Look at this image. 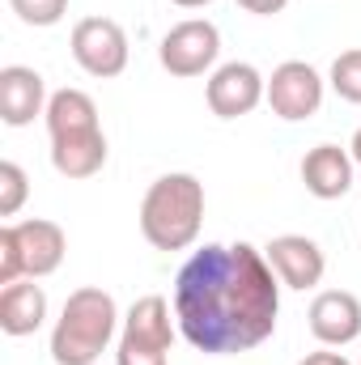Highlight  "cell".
Here are the masks:
<instances>
[{"label":"cell","mask_w":361,"mask_h":365,"mask_svg":"<svg viewBox=\"0 0 361 365\" xmlns=\"http://www.w3.org/2000/svg\"><path fill=\"white\" fill-rule=\"evenodd\" d=\"M64 251H68V238L47 217L4 225L0 230V284H13L21 276H30V280L51 276L64 264Z\"/></svg>","instance_id":"obj_5"},{"label":"cell","mask_w":361,"mask_h":365,"mask_svg":"<svg viewBox=\"0 0 361 365\" xmlns=\"http://www.w3.org/2000/svg\"><path fill=\"white\" fill-rule=\"evenodd\" d=\"M221 56V30L204 17H187L179 26L166 30L158 60L171 77H204Z\"/></svg>","instance_id":"obj_7"},{"label":"cell","mask_w":361,"mask_h":365,"mask_svg":"<svg viewBox=\"0 0 361 365\" xmlns=\"http://www.w3.org/2000/svg\"><path fill=\"white\" fill-rule=\"evenodd\" d=\"M43 119H47V136H51L56 175L93 179L106 166V136L98 123V106L86 90H56Z\"/></svg>","instance_id":"obj_2"},{"label":"cell","mask_w":361,"mask_h":365,"mask_svg":"<svg viewBox=\"0 0 361 365\" xmlns=\"http://www.w3.org/2000/svg\"><path fill=\"white\" fill-rule=\"evenodd\" d=\"M47 319V293L30 276L0 289V331L4 336H34Z\"/></svg>","instance_id":"obj_15"},{"label":"cell","mask_w":361,"mask_h":365,"mask_svg":"<svg viewBox=\"0 0 361 365\" xmlns=\"http://www.w3.org/2000/svg\"><path fill=\"white\" fill-rule=\"evenodd\" d=\"M119 331V306L106 289H73L56 327H51V361L56 365H93Z\"/></svg>","instance_id":"obj_4"},{"label":"cell","mask_w":361,"mask_h":365,"mask_svg":"<svg viewBox=\"0 0 361 365\" xmlns=\"http://www.w3.org/2000/svg\"><path fill=\"white\" fill-rule=\"evenodd\" d=\"M264 102L272 106V115L285 119V123H302V119L319 115V106H323V77H319V68H310L306 60L276 64L268 77V98Z\"/></svg>","instance_id":"obj_8"},{"label":"cell","mask_w":361,"mask_h":365,"mask_svg":"<svg viewBox=\"0 0 361 365\" xmlns=\"http://www.w3.org/2000/svg\"><path fill=\"white\" fill-rule=\"evenodd\" d=\"M298 365H353L349 357H340V353H306Z\"/></svg>","instance_id":"obj_20"},{"label":"cell","mask_w":361,"mask_h":365,"mask_svg":"<svg viewBox=\"0 0 361 365\" xmlns=\"http://www.w3.org/2000/svg\"><path fill=\"white\" fill-rule=\"evenodd\" d=\"M30 195V182H26V170L17 162H0V217H17L21 204Z\"/></svg>","instance_id":"obj_17"},{"label":"cell","mask_w":361,"mask_h":365,"mask_svg":"<svg viewBox=\"0 0 361 365\" xmlns=\"http://www.w3.org/2000/svg\"><path fill=\"white\" fill-rule=\"evenodd\" d=\"M171 4H179V9H204V4H213V0H171Z\"/></svg>","instance_id":"obj_22"},{"label":"cell","mask_w":361,"mask_h":365,"mask_svg":"<svg viewBox=\"0 0 361 365\" xmlns=\"http://www.w3.org/2000/svg\"><path fill=\"white\" fill-rule=\"evenodd\" d=\"M272 272L280 276L285 289H315L323 272H327V259H323V247L306 234H280L264 247Z\"/></svg>","instance_id":"obj_11"},{"label":"cell","mask_w":361,"mask_h":365,"mask_svg":"<svg viewBox=\"0 0 361 365\" xmlns=\"http://www.w3.org/2000/svg\"><path fill=\"white\" fill-rule=\"evenodd\" d=\"M247 13H255V17H272V13H280L289 0H238Z\"/></svg>","instance_id":"obj_19"},{"label":"cell","mask_w":361,"mask_h":365,"mask_svg":"<svg viewBox=\"0 0 361 365\" xmlns=\"http://www.w3.org/2000/svg\"><path fill=\"white\" fill-rule=\"evenodd\" d=\"M280 314V276L251 242H204L175 280V323L208 357H234L264 344Z\"/></svg>","instance_id":"obj_1"},{"label":"cell","mask_w":361,"mask_h":365,"mask_svg":"<svg viewBox=\"0 0 361 365\" xmlns=\"http://www.w3.org/2000/svg\"><path fill=\"white\" fill-rule=\"evenodd\" d=\"M208 110L217 115V119H243V115H251L264 98H268V81H264V73L255 68V64H247V60H230V64H221L213 77H208Z\"/></svg>","instance_id":"obj_10"},{"label":"cell","mask_w":361,"mask_h":365,"mask_svg":"<svg viewBox=\"0 0 361 365\" xmlns=\"http://www.w3.org/2000/svg\"><path fill=\"white\" fill-rule=\"evenodd\" d=\"M302 182L315 200H340L353 191V153L340 145H315L302 158Z\"/></svg>","instance_id":"obj_14"},{"label":"cell","mask_w":361,"mask_h":365,"mask_svg":"<svg viewBox=\"0 0 361 365\" xmlns=\"http://www.w3.org/2000/svg\"><path fill=\"white\" fill-rule=\"evenodd\" d=\"M47 86L34 68L26 64H9L0 68V119L9 128H26L34 123V115H47Z\"/></svg>","instance_id":"obj_13"},{"label":"cell","mask_w":361,"mask_h":365,"mask_svg":"<svg viewBox=\"0 0 361 365\" xmlns=\"http://www.w3.org/2000/svg\"><path fill=\"white\" fill-rule=\"evenodd\" d=\"M171 344H175L171 302L149 293V297L132 302V310L123 314L115 365H171Z\"/></svg>","instance_id":"obj_6"},{"label":"cell","mask_w":361,"mask_h":365,"mask_svg":"<svg viewBox=\"0 0 361 365\" xmlns=\"http://www.w3.org/2000/svg\"><path fill=\"white\" fill-rule=\"evenodd\" d=\"M73 60L90 77H119L128 68V34L111 17H81L73 26Z\"/></svg>","instance_id":"obj_9"},{"label":"cell","mask_w":361,"mask_h":365,"mask_svg":"<svg viewBox=\"0 0 361 365\" xmlns=\"http://www.w3.org/2000/svg\"><path fill=\"white\" fill-rule=\"evenodd\" d=\"M332 90L340 93L345 102H357L361 106V47H353V51H340L336 56V64H332Z\"/></svg>","instance_id":"obj_16"},{"label":"cell","mask_w":361,"mask_h":365,"mask_svg":"<svg viewBox=\"0 0 361 365\" xmlns=\"http://www.w3.org/2000/svg\"><path fill=\"white\" fill-rule=\"evenodd\" d=\"M9 9L26 21V26H39V30H47V26H60L64 21V13H68V0H9Z\"/></svg>","instance_id":"obj_18"},{"label":"cell","mask_w":361,"mask_h":365,"mask_svg":"<svg viewBox=\"0 0 361 365\" xmlns=\"http://www.w3.org/2000/svg\"><path fill=\"white\" fill-rule=\"evenodd\" d=\"M349 153H353V162L361 166V128L353 132V145H349Z\"/></svg>","instance_id":"obj_21"},{"label":"cell","mask_w":361,"mask_h":365,"mask_svg":"<svg viewBox=\"0 0 361 365\" xmlns=\"http://www.w3.org/2000/svg\"><path fill=\"white\" fill-rule=\"evenodd\" d=\"M310 331L319 344L327 349H345L361 336V302L349 289H323L315 302H310Z\"/></svg>","instance_id":"obj_12"},{"label":"cell","mask_w":361,"mask_h":365,"mask_svg":"<svg viewBox=\"0 0 361 365\" xmlns=\"http://www.w3.org/2000/svg\"><path fill=\"white\" fill-rule=\"evenodd\" d=\"M204 225V182L195 175H162L141 200V234L153 251H187Z\"/></svg>","instance_id":"obj_3"}]
</instances>
